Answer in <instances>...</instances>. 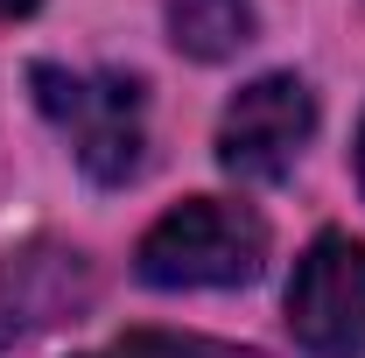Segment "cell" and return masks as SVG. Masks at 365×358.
<instances>
[{
	"label": "cell",
	"instance_id": "obj_3",
	"mask_svg": "<svg viewBox=\"0 0 365 358\" xmlns=\"http://www.w3.org/2000/svg\"><path fill=\"white\" fill-rule=\"evenodd\" d=\"M288 330L309 358H365V239L323 232L295 260Z\"/></svg>",
	"mask_w": 365,
	"mask_h": 358
},
{
	"label": "cell",
	"instance_id": "obj_7",
	"mask_svg": "<svg viewBox=\"0 0 365 358\" xmlns=\"http://www.w3.org/2000/svg\"><path fill=\"white\" fill-rule=\"evenodd\" d=\"M36 0H0V21H14V14H29Z\"/></svg>",
	"mask_w": 365,
	"mask_h": 358
},
{
	"label": "cell",
	"instance_id": "obj_6",
	"mask_svg": "<svg viewBox=\"0 0 365 358\" xmlns=\"http://www.w3.org/2000/svg\"><path fill=\"white\" fill-rule=\"evenodd\" d=\"M113 358H267V352L218 344V337H176V330H127Z\"/></svg>",
	"mask_w": 365,
	"mask_h": 358
},
{
	"label": "cell",
	"instance_id": "obj_5",
	"mask_svg": "<svg viewBox=\"0 0 365 358\" xmlns=\"http://www.w3.org/2000/svg\"><path fill=\"white\" fill-rule=\"evenodd\" d=\"M169 43L197 63H225L253 43V0H176L169 7Z\"/></svg>",
	"mask_w": 365,
	"mask_h": 358
},
{
	"label": "cell",
	"instance_id": "obj_2",
	"mask_svg": "<svg viewBox=\"0 0 365 358\" xmlns=\"http://www.w3.org/2000/svg\"><path fill=\"white\" fill-rule=\"evenodd\" d=\"M36 106L49 113V127L71 140L78 169L91 183H127L140 169V78L127 71H63V63H36L29 71Z\"/></svg>",
	"mask_w": 365,
	"mask_h": 358
},
{
	"label": "cell",
	"instance_id": "obj_1",
	"mask_svg": "<svg viewBox=\"0 0 365 358\" xmlns=\"http://www.w3.org/2000/svg\"><path fill=\"white\" fill-rule=\"evenodd\" d=\"M260 267H267V218L225 197H190L162 211L134 246V274L148 288H239Z\"/></svg>",
	"mask_w": 365,
	"mask_h": 358
},
{
	"label": "cell",
	"instance_id": "obj_8",
	"mask_svg": "<svg viewBox=\"0 0 365 358\" xmlns=\"http://www.w3.org/2000/svg\"><path fill=\"white\" fill-rule=\"evenodd\" d=\"M359 190H365V127H359Z\"/></svg>",
	"mask_w": 365,
	"mask_h": 358
},
{
	"label": "cell",
	"instance_id": "obj_4",
	"mask_svg": "<svg viewBox=\"0 0 365 358\" xmlns=\"http://www.w3.org/2000/svg\"><path fill=\"white\" fill-rule=\"evenodd\" d=\"M317 134V98L295 71H267L253 85H239V98L218 120V162L246 183H281L295 169L302 140Z\"/></svg>",
	"mask_w": 365,
	"mask_h": 358
}]
</instances>
